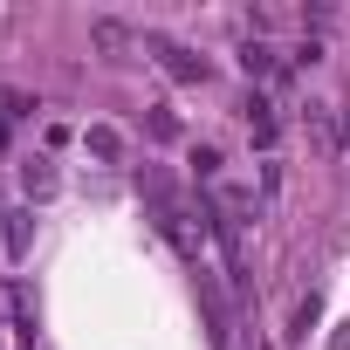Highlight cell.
<instances>
[{
	"instance_id": "1",
	"label": "cell",
	"mask_w": 350,
	"mask_h": 350,
	"mask_svg": "<svg viewBox=\"0 0 350 350\" xmlns=\"http://www.w3.org/2000/svg\"><path fill=\"white\" fill-rule=\"evenodd\" d=\"M144 55H151L172 83H186V90H206V83H213V62H206V55H193L186 42H172V35H158V28H144Z\"/></svg>"
},
{
	"instance_id": "2",
	"label": "cell",
	"mask_w": 350,
	"mask_h": 350,
	"mask_svg": "<svg viewBox=\"0 0 350 350\" xmlns=\"http://www.w3.org/2000/svg\"><path fill=\"white\" fill-rule=\"evenodd\" d=\"M0 247H8V261H28V247H35V213L28 206L0 213Z\"/></svg>"
},
{
	"instance_id": "3",
	"label": "cell",
	"mask_w": 350,
	"mask_h": 350,
	"mask_svg": "<svg viewBox=\"0 0 350 350\" xmlns=\"http://www.w3.org/2000/svg\"><path fill=\"white\" fill-rule=\"evenodd\" d=\"M193 282H200V302H206V336H213V350H227V302H220L206 268H193Z\"/></svg>"
},
{
	"instance_id": "4",
	"label": "cell",
	"mask_w": 350,
	"mask_h": 350,
	"mask_svg": "<svg viewBox=\"0 0 350 350\" xmlns=\"http://www.w3.org/2000/svg\"><path fill=\"white\" fill-rule=\"evenodd\" d=\"M83 151H90L96 165H117V158H124V131H117V124H90V131H83Z\"/></svg>"
},
{
	"instance_id": "5",
	"label": "cell",
	"mask_w": 350,
	"mask_h": 350,
	"mask_svg": "<svg viewBox=\"0 0 350 350\" xmlns=\"http://www.w3.org/2000/svg\"><path fill=\"white\" fill-rule=\"evenodd\" d=\"M55 186H62V179H55L49 158H28V165H21V193H28V200H55Z\"/></svg>"
},
{
	"instance_id": "6",
	"label": "cell",
	"mask_w": 350,
	"mask_h": 350,
	"mask_svg": "<svg viewBox=\"0 0 350 350\" xmlns=\"http://www.w3.org/2000/svg\"><path fill=\"white\" fill-rule=\"evenodd\" d=\"M275 131H282V124H275V110H268V96H247V137H254V144L268 151V144H275Z\"/></svg>"
},
{
	"instance_id": "7",
	"label": "cell",
	"mask_w": 350,
	"mask_h": 350,
	"mask_svg": "<svg viewBox=\"0 0 350 350\" xmlns=\"http://www.w3.org/2000/svg\"><path fill=\"white\" fill-rule=\"evenodd\" d=\"M90 42H96L103 55H124V49H131V28H124V21H90Z\"/></svg>"
},
{
	"instance_id": "8",
	"label": "cell",
	"mask_w": 350,
	"mask_h": 350,
	"mask_svg": "<svg viewBox=\"0 0 350 350\" xmlns=\"http://www.w3.org/2000/svg\"><path fill=\"white\" fill-rule=\"evenodd\" d=\"M241 76L268 83V76H275V49H268V42H247V49H241Z\"/></svg>"
},
{
	"instance_id": "9",
	"label": "cell",
	"mask_w": 350,
	"mask_h": 350,
	"mask_svg": "<svg viewBox=\"0 0 350 350\" xmlns=\"http://www.w3.org/2000/svg\"><path fill=\"white\" fill-rule=\"evenodd\" d=\"M329 117H336V110H323V103H309V110H302V124H309V137H316L323 151H343V137L329 131Z\"/></svg>"
},
{
	"instance_id": "10",
	"label": "cell",
	"mask_w": 350,
	"mask_h": 350,
	"mask_svg": "<svg viewBox=\"0 0 350 350\" xmlns=\"http://www.w3.org/2000/svg\"><path fill=\"white\" fill-rule=\"evenodd\" d=\"M8 302H14V329H21L28 343H35V295H28V288L14 282V288H8Z\"/></svg>"
},
{
	"instance_id": "11",
	"label": "cell",
	"mask_w": 350,
	"mask_h": 350,
	"mask_svg": "<svg viewBox=\"0 0 350 350\" xmlns=\"http://www.w3.org/2000/svg\"><path fill=\"white\" fill-rule=\"evenodd\" d=\"M193 172L200 179H220V144H193Z\"/></svg>"
},
{
	"instance_id": "12",
	"label": "cell",
	"mask_w": 350,
	"mask_h": 350,
	"mask_svg": "<svg viewBox=\"0 0 350 350\" xmlns=\"http://www.w3.org/2000/svg\"><path fill=\"white\" fill-rule=\"evenodd\" d=\"M144 124H151V137H179V117H172L165 103H151V117H144Z\"/></svg>"
},
{
	"instance_id": "13",
	"label": "cell",
	"mask_w": 350,
	"mask_h": 350,
	"mask_svg": "<svg viewBox=\"0 0 350 350\" xmlns=\"http://www.w3.org/2000/svg\"><path fill=\"white\" fill-rule=\"evenodd\" d=\"M316 316H323V302H316V295H302V309H295V336H309V323H316Z\"/></svg>"
},
{
	"instance_id": "14",
	"label": "cell",
	"mask_w": 350,
	"mask_h": 350,
	"mask_svg": "<svg viewBox=\"0 0 350 350\" xmlns=\"http://www.w3.org/2000/svg\"><path fill=\"white\" fill-rule=\"evenodd\" d=\"M336 117H343V158H350V96H343V110H336Z\"/></svg>"
},
{
	"instance_id": "15",
	"label": "cell",
	"mask_w": 350,
	"mask_h": 350,
	"mask_svg": "<svg viewBox=\"0 0 350 350\" xmlns=\"http://www.w3.org/2000/svg\"><path fill=\"white\" fill-rule=\"evenodd\" d=\"M329 350H350V323H343V329H336V336H329Z\"/></svg>"
}]
</instances>
